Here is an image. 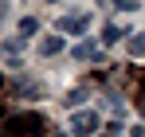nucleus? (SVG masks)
I'll return each instance as SVG.
<instances>
[{
  "label": "nucleus",
  "instance_id": "nucleus-1",
  "mask_svg": "<svg viewBox=\"0 0 145 137\" xmlns=\"http://www.w3.org/2000/svg\"><path fill=\"white\" fill-rule=\"evenodd\" d=\"M98 125H102L98 110H74L71 114V137H94Z\"/></svg>",
  "mask_w": 145,
  "mask_h": 137
},
{
  "label": "nucleus",
  "instance_id": "nucleus-2",
  "mask_svg": "<svg viewBox=\"0 0 145 137\" xmlns=\"http://www.w3.org/2000/svg\"><path fill=\"white\" fill-rule=\"evenodd\" d=\"M90 23H94V20H90V12H67V16H59L55 27H59L63 35H86Z\"/></svg>",
  "mask_w": 145,
  "mask_h": 137
},
{
  "label": "nucleus",
  "instance_id": "nucleus-3",
  "mask_svg": "<svg viewBox=\"0 0 145 137\" xmlns=\"http://www.w3.org/2000/svg\"><path fill=\"white\" fill-rule=\"evenodd\" d=\"M71 55H74V59H82V63H90V59L98 63V59H102V47H98L94 39H82V43H74Z\"/></svg>",
  "mask_w": 145,
  "mask_h": 137
},
{
  "label": "nucleus",
  "instance_id": "nucleus-4",
  "mask_svg": "<svg viewBox=\"0 0 145 137\" xmlns=\"http://www.w3.org/2000/svg\"><path fill=\"white\" fill-rule=\"evenodd\" d=\"M4 63H8L12 70L24 63V59H20V39H4Z\"/></svg>",
  "mask_w": 145,
  "mask_h": 137
},
{
  "label": "nucleus",
  "instance_id": "nucleus-5",
  "mask_svg": "<svg viewBox=\"0 0 145 137\" xmlns=\"http://www.w3.org/2000/svg\"><path fill=\"white\" fill-rule=\"evenodd\" d=\"M86 98H90V90H86V86H74V90H67V98H63V102H67L71 110H82V106H86Z\"/></svg>",
  "mask_w": 145,
  "mask_h": 137
},
{
  "label": "nucleus",
  "instance_id": "nucleus-6",
  "mask_svg": "<svg viewBox=\"0 0 145 137\" xmlns=\"http://www.w3.org/2000/svg\"><path fill=\"white\" fill-rule=\"evenodd\" d=\"M59 51H63V31H59V35H47V39L39 43V55H59Z\"/></svg>",
  "mask_w": 145,
  "mask_h": 137
},
{
  "label": "nucleus",
  "instance_id": "nucleus-7",
  "mask_svg": "<svg viewBox=\"0 0 145 137\" xmlns=\"http://www.w3.org/2000/svg\"><path fill=\"white\" fill-rule=\"evenodd\" d=\"M39 31V23H35V16H24L20 20V39H27V35H35Z\"/></svg>",
  "mask_w": 145,
  "mask_h": 137
},
{
  "label": "nucleus",
  "instance_id": "nucleus-8",
  "mask_svg": "<svg viewBox=\"0 0 145 137\" xmlns=\"http://www.w3.org/2000/svg\"><path fill=\"white\" fill-rule=\"evenodd\" d=\"M121 39V27L118 23H106V31H102V43H118Z\"/></svg>",
  "mask_w": 145,
  "mask_h": 137
},
{
  "label": "nucleus",
  "instance_id": "nucleus-9",
  "mask_svg": "<svg viewBox=\"0 0 145 137\" xmlns=\"http://www.w3.org/2000/svg\"><path fill=\"white\" fill-rule=\"evenodd\" d=\"M129 55H145V35H137V39H129Z\"/></svg>",
  "mask_w": 145,
  "mask_h": 137
},
{
  "label": "nucleus",
  "instance_id": "nucleus-10",
  "mask_svg": "<svg viewBox=\"0 0 145 137\" xmlns=\"http://www.w3.org/2000/svg\"><path fill=\"white\" fill-rule=\"evenodd\" d=\"M114 4H118L121 12H137V0H114Z\"/></svg>",
  "mask_w": 145,
  "mask_h": 137
},
{
  "label": "nucleus",
  "instance_id": "nucleus-11",
  "mask_svg": "<svg viewBox=\"0 0 145 137\" xmlns=\"http://www.w3.org/2000/svg\"><path fill=\"white\" fill-rule=\"evenodd\" d=\"M129 137H145V129H141V125H137V129H133V133H129Z\"/></svg>",
  "mask_w": 145,
  "mask_h": 137
}]
</instances>
